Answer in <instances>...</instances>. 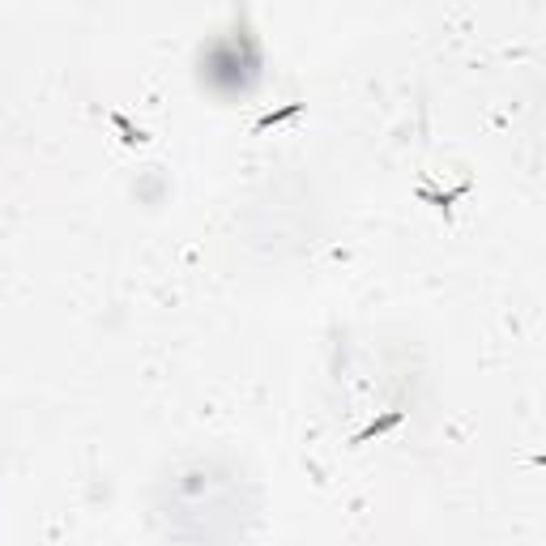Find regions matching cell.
<instances>
[{
  "label": "cell",
  "mask_w": 546,
  "mask_h": 546,
  "mask_svg": "<svg viewBox=\"0 0 546 546\" xmlns=\"http://www.w3.org/2000/svg\"><path fill=\"white\" fill-rule=\"evenodd\" d=\"M401 419H406V410H389L384 419H376L372 427H363V431L355 436V444H367V440H376V436H384V431H389V427H397Z\"/></svg>",
  "instance_id": "obj_1"
},
{
  "label": "cell",
  "mask_w": 546,
  "mask_h": 546,
  "mask_svg": "<svg viewBox=\"0 0 546 546\" xmlns=\"http://www.w3.org/2000/svg\"><path fill=\"white\" fill-rule=\"evenodd\" d=\"M303 111V103H286V107H278V111H265L256 124H252V132H269L273 124H282V120H290V115H299Z\"/></svg>",
  "instance_id": "obj_2"
},
{
  "label": "cell",
  "mask_w": 546,
  "mask_h": 546,
  "mask_svg": "<svg viewBox=\"0 0 546 546\" xmlns=\"http://www.w3.org/2000/svg\"><path fill=\"white\" fill-rule=\"evenodd\" d=\"M111 124H115V128L124 132V141H128V145H141V141H145V128H137V124H132L128 115H120V111H111Z\"/></svg>",
  "instance_id": "obj_3"
}]
</instances>
